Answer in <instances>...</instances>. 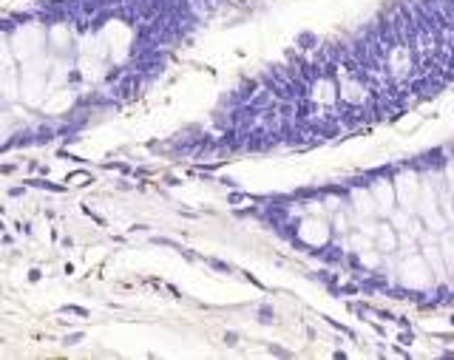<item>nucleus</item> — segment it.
<instances>
[{
	"label": "nucleus",
	"instance_id": "obj_2",
	"mask_svg": "<svg viewBox=\"0 0 454 360\" xmlns=\"http://www.w3.org/2000/svg\"><path fill=\"white\" fill-rule=\"evenodd\" d=\"M378 233V244L383 247V250H392V247H395V233H392V227H381V230H375Z\"/></svg>",
	"mask_w": 454,
	"mask_h": 360
},
{
	"label": "nucleus",
	"instance_id": "obj_1",
	"mask_svg": "<svg viewBox=\"0 0 454 360\" xmlns=\"http://www.w3.org/2000/svg\"><path fill=\"white\" fill-rule=\"evenodd\" d=\"M403 275H406V284H411V287H423L429 281V269H426L420 255H409L403 261Z\"/></svg>",
	"mask_w": 454,
	"mask_h": 360
},
{
	"label": "nucleus",
	"instance_id": "obj_3",
	"mask_svg": "<svg viewBox=\"0 0 454 360\" xmlns=\"http://www.w3.org/2000/svg\"><path fill=\"white\" fill-rule=\"evenodd\" d=\"M63 312H71V315H79V318H88L86 309H79V306H63Z\"/></svg>",
	"mask_w": 454,
	"mask_h": 360
},
{
	"label": "nucleus",
	"instance_id": "obj_4",
	"mask_svg": "<svg viewBox=\"0 0 454 360\" xmlns=\"http://www.w3.org/2000/svg\"><path fill=\"white\" fill-rule=\"evenodd\" d=\"M29 281H40V269H31V273H29Z\"/></svg>",
	"mask_w": 454,
	"mask_h": 360
},
{
	"label": "nucleus",
	"instance_id": "obj_5",
	"mask_svg": "<svg viewBox=\"0 0 454 360\" xmlns=\"http://www.w3.org/2000/svg\"><path fill=\"white\" fill-rule=\"evenodd\" d=\"M0 343H3V340H0Z\"/></svg>",
	"mask_w": 454,
	"mask_h": 360
}]
</instances>
